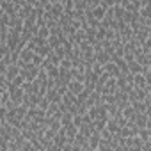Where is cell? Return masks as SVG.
Masks as SVG:
<instances>
[{"instance_id": "6da1fadb", "label": "cell", "mask_w": 151, "mask_h": 151, "mask_svg": "<svg viewBox=\"0 0 151 151\" xmlns=\"http://www.w3.org/2000/svg\"><path fill=\"white\" fill-rule=\"evenodd\" d=\"M68 89H69V93H73L75 96H78V94H82L84 91H86V84L82 82V80H71L69 84H68Z\"/></svg>"}, {"instance_id": "3957f363", "label": "cell", "mask_w": 151, "mask_h": 151, "mask_svg": "<svg viewBox=\"0 0 151 151\" xmlns=\"http://www.w3.org/2000/svg\"><path fill=\"white\" fill-rule=\"evenodd\" d=\"M147 121H149V117H147V114L146 112H139L137 116H135V124L139 126V128H146V124H147Z\"/></svg>"}, {"instance_id": "7a4b0ae2", "label": "cell", "mask_w": 151, "mask_h": 151, "mask_svg": "<svg viewBox=\"0 0 151 151\" xmlns=\"http://www.w3.org/2000/svg\"><path fill=\"white\" fill-rule=\"evenodd\" d=\"M147 82H146V77L142 73H137L133 75V87H139V89H146Z\"/></svg>"}, {"instance_id": "5b68a950", "label": "cell", "mask_w": 151, "mask_h": 151, "mask_svg": "<svg viewBox=\"0 0 151 151\" xmlns=\"http://www.w3.org/2000/svg\"><path fill=\"white\" fill-rule=\"evenodd\" d=\"M139 137H140L144 142H147V140L151 139V130H149V128H140V130H139Z\"/></svg>"}, {"instance_id": "277c9868", "label": "cell", "mask_w": 151, "mask_h": 151, "mask_svg": "<svg viewBox=\"0 0 151 151\" xmlns=\"http://www.w3.org/2000/svg\"><path fill=\"white\" fill-rule=\"evenodd\" d=\"M91 14H93V16H94V18H96L98 22H103V18L107 16V9H103V7H101V6L98 4V6H96V7H94L93 11H91Z\"/></svg>"}]
</instances>
